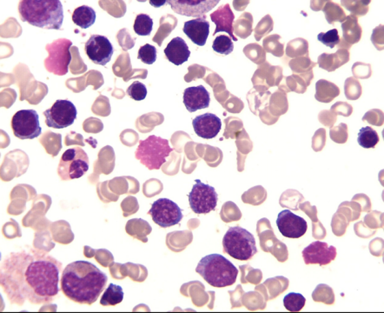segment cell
<instances>
[{"mask_svg": "<svg viewBox=\"0 0 384 313\" xmlns=\"http://www.w3.org/2000/svg\"><path fill=\"white\" fill-rule=\"evenodd\" d=\"M138 59L144 64H154L157 60L156 47L151 46L150 44L141 47L140 51H138Z\"/></svg>", "mask_w": 384, "mask_h": 313, "instance_id": "cell-31", "label": "cell"}, {"mask_svg": "<svg viewBox=\"0 0 384 313\" xmlns=\"http://www.w3.org/2000/svg\"><path fill=\"white\" fill-rule=\"evenodd\" d=\"M196 272L209 286L222 288L231 286L237 281L238 268L220 254H209L199 261Z\"/></svg>", "mask_w": 384, "mask_h": 313, "instance_id": "cell-4", "label": "cell"}, {"mask_svg": "<svg viewBox=\"0 0 384 313\" xmlns=\"http://www.w3.org/2000/svg\"><path fill=\"white\" fill-rule=\"evenodd\" d=\"M209 102L211 96L203 86L188 87L183 92V104L190 112L208 108Z\"/></svg>", "mask_w": 384, "mask_h": 313, "instance_id": "cell-18", "label": "cell"}, {"mask_svg": "<svg viewBox=\"0 0 384 313\" xmlns=\"http://www.w3.org/2000/svg\"><path fill=\"white\" fill-rule=\"evenodd\" d=\"M21 21L48 30H60L64 22V9L59 0H23L18 4Z\"/></svg>", "mask_w": 384, "mask_h": 313, "instance_id": "cell-3", "label": "cell"}, {"mask_svg": "<svg viewBox=\"0 0 384 313\" xmlns=\"http://www.w3.org/2000/svg\"><path fill=\"white\" fill-rule=\"evenodd\" d=\"M149 214L154 223L162 228L174 227L182 221L183 210L169 199L156 200L151 205Z\"/></svg>", "mask_w": 384, "mask_h": 313, "instance_id": "cell-12", "label": "cell"}, {"mask_svg": "<svg viewBox=\"0 0 384 313\" xmlns=\"http://www.w3.org/2000/svg\"><path fill=\"white\" fill-rule=\"evenodd\" d=\"M348 61V53L346 50H339L333 54H322L318 59L319 66L328 72H333Z\"/></svg>", "mask_w": 384, "mask_h": 313, "instance_id": "cell-22", "label": "cell"}, {"mask_svg": "<svg viewBox=\"0 0 384 313\" xmlns=\"http://www.w3.org/2000/svg\"><path fill=\"white\" fill-rule=\"evenodd\" d=\"M108 277L95 264L77 260L64 268L61 277V290L72 301L92 305L101 295Z\"/></svg>", "mask_w": 384, "mask_h": 313, "instance_id": "cell-2", "label": "cell"}, {"mask_svg": "<svg viewBox=\"0 0 384 313\" xmlns=\"http://www.w3.org/2000/svg\"><path fill=\"white\" fill-rule=\"evenodd\" d=\"M127 95L136 101H141L146 98L147 88L143 83L135 82L128 87L127 91Z\"/></svg>", "mask_w": 384, "mask_h": 313, "instance_id": "cell-32", "label": "cell"}, {"mask_svg": "<svg viewBox=\"0 0 384 313\" xmlns=\"http://www.w3.org/2000/svg\"><path fill=\"white\" fill-rule=\"evenodd\" d=\"M306 299L301 293L290 292L283 298V305L289 312H300L305 308Z\"/></svg>", "mask_w": 384, "mask_h": 313, "instance_id": "cell-29", "label": "cell"}, {"mask_svg": "<svg viewBox=\"0 0 384 313\" xmlns=\"http://www.w3.org/2000/svg\"><path fill=\"white\" fill-rule=\"evenodd\" d=\"M44 115L48 127L64 129L70 127L76 121L77 111L70 100L59 99L50 109L44 112Z\"/></svg>", "mask_w": 384, "mask_h": 313, "instance_id": "cell-11", "label": "cell"}, {"mask_svg": "<svg viewBox=\"0 0 384 313\" xmlns=\"http://www.w3.org/2000/svg\"><path fill=\"white\" fill-rule=\"evenodd\" d=\"M318 40L331 49H333L335 46L340 43V37H339L337 29H332L327 32H321L318 34Z\"/></svg>", "mask_w": 384, "mask_h": 313, "instance_id": "cell-33", "label": "cell"}, {"mask_svg": "<svg viewBox=\"0 0 384 313\" xmlns=\"http://www.w3.org/2000/svg\"><path fill=\"white\" fill-rule=\"evenodd\" d=\"M326 8L329 10H331L332 12L324 11L326 14V19L329 23L332 24L334 23L335 21H345V14H344L343 10L340 8V6L335 5L333 2H329L327 5H326Z\"/></svg>", "mask_w": 384, "mask_h": 313, "instance_id": "cell-34", "label": "cell"}, {"mask_svg": "<svg viewBox=\"0 0 384 313\" xmlns=\"http://www.w3.org/2000/svg\"><path fill=\"white\" fill-rule=\"evenodd\" d=\"M167 3L176 14L198 18L216 8L219 0H169Z\"/></svg>", "mask_w": 384, "mask_h": 313, "instance_id": "cell-14", "label": "cell"}, {"mask_svg": "<svg viewBox=\"0 0 384 313\" xmlns=\"http://www.w3.org/2000/svg\"><path fill=\"white\" fill-rule=\"evenodd\" d=\"M277 228L283 237L299 238L307 231L308 224L305 219L293 214L290 210L279 212L277 219Z\"/></svg>", "mask_w": 384, "mask_h": 313, "instance_id": "cell-15", "label": "cell"}, {"mask_svg": "<svg viewBox=\"0 0 384 313\" xmlns=\"http://www.w3.org/2000/svg\"><path fill=\"white\" fill-rule=\"evenodd\" d=\"M62 263L44 251L28 249L3 259L0 284L11 304H50L60 292Z\"/></svg>", "mask_w": 384, "mask_h": 313, "instance_id": "cell-1", "label": "cell"}, {"mask_svg": "<svg viewBox=\"0 0 384 313\" xmlns=\"http://www.w3.org/2000/svg\"><path fill=\"white\" fill-rule=\"evenodd\" d=\"M379 134L373 128L366 127L360 129L357 142L361 147L366 148V149L375 148L376 145L379 143Z\"/></svg>", "mask_w": 384, "mask_h": 313, "instance_id": "cell-27", "label": "cell"}, {"mask_svg": "<svg viewBox=\"0 0 384 313\" xmlns=\"http://www.w3.org/2000/svg\"><path fill=\"white\" fill-rule=\"evenodd\" d=\"M337 249L333 245L329 247L326 242L315 241L303 251V258L306 264L326 266L335 260Z\"/></svg>", "mask_w": 384, "mask_h": 313, "instance_id": "cell-16", "label": "cell"}, {"mask_svg": "<svg viewBox=\"0 0 384 313\" xmlns=\"http://www.w3.org/2000/svg\"><path fill=\"white\" fill-rule=\"evenodd\" d=\"M222 247L225 253L238 260H251L257 253L256 240L253 234L241 227L229 228L222 238Z\"/></svg>", "mask_w": 384, "mask_h": 313, "instance_id": "cell-5", "label": "cell"}, {"mask_svg": "<svg viewBox=\"0 0 384 313\" xmlns=\"http://www.w3.org/2000/svg\"><path fill=\"white\" fill-rule=\"evenodd\" d=\"M192 192L188 195L190 208L196 214H206L217 208L218 195L214 187L196 179Z\"/></svg>", "mask_w": 384, "mask_h": 313, "instance_id": "cell-8", "label": "cell"}, {"mask_svg": "<svg viewBox=\"0 0 384 313\" xmlns=\"http://www.w3.org/2000/svg\"><path fill=\"white\" fill-rule=\"evenodd\" d=\"M72 45V42L66 38H60L48 45L47 50L49 53V57L44 60L45 68L56 75H66L68 66L72 60L69 51Z\"/></svg>", "mask_w": 384, "mask_h": 313, "instance_id": "cell-9", "label": "cell"}, {"mask_svg": "<svg viewBox=\"0 0 384 313\" xmlns=\"http://www.w3.org/2000/svg\"><path fill=\"white\" fill-rule=\"evenodd\" d=\"M183 32L196 46L203 47L208 40L209 23L205 16L185 22Z\"/></svg>", "mask_w": 384, "mask_h": 313, "instance_id": "cell-19", "label": "cell"}, {"mask_svg": "<svg viewBox=\"0 0 384 313\" xmlns=\"http://www.w3.org/2000/svg\"><path fill=\"white\" fill-rule=\"evenodd\" d=\"M164 54L170 62L176 66H181L188 61L190 51L185 41L182 38L177 37L168 44L167 47L164 49Z\"/></svg>", "mask_w": 384, "mask_h": 313, "instance_id": "cell-21", "label": "cell"}, {"mask_svg": "<svg viewBox=\"0 0 384 313\" xmlns=\"http://www.w3.org/2000/svg\"><path fill=\"white\" fill-rule=\"evenodd\" d=\"M192 125L198 136L212 140L218 136L222 128V122L217 115L208 112L193 119Z\"/></svg>", "mask_w": 384, "mask_h": 313, "instance_id": "cell-17", "label": "cell"}, {"mask_svg": "<svg viewBox=\"0 0 384 313\" xmlns=\"http://www.w3.org/2000/svg\"><path fill=\"white\" fill-rule=\"evenodd\" d=\"M12 129L19 140H34L40 136L42 129L40 117L35 110H21L12 118Z\"/></svg>", "mask_w": 384, "mask_h": 313, "instance_id": "cell-10", "label": "cell"}, {"mask_svg": "<svg viewBox=\"0 0 384 313\" xmlns=\"http://www.w3.org/2000/svg\"><path fill=\"white\" fill-rule=\"evenodd\" d=\"M340 95V89L328 80L320 79L316 84L315 98L322 103H330Z\"/></svg>", "mask_w": 384, "mask_h": 313, "instance_id": "cell-23", "label": "cell"}, {"mask_svg": "<svg viewBox=\"0 0 384 313\" xmlns=\"http://www.w3.org/2000/svg\"><path fill=\"white\" fill-rule=\"evenodd\" d=\"M87 56L93 63L105 66L112 60L114 49L107 38L102 35H92L85 46Z\"/></svg>", "mask_w": 384, "mask_h": 313, "instance_id": "cell-13", "label": "cell"}, {"mask_svg": "<svg viewBox=\"0 0 384 313\" xmlns=\"http://www.w3.org/2000/svg\"><path fill=\"white\" fill-rule=\"evenodd\" d=\"M89 158L80 147L71 148L61 158L57 173L62 180L79 179L88 172Z\"/></svg>", "mask_w": 384, "mask_h": 313, "instance_id": "cell-7", "label": "cell"}, {"mask_svg": "<svg viewBox=\"0 0 384 313\" xmlns=\"http://www.w3.org/2000/svg\"><path fill=\"white\" fill-rule=\"evenodd\" d=\"M124 296L125 293L122 287L111 283L108 288L103 293L100 304L104 306L120 304L123 299H124Z\"/></svg>", "mask_w": 384, "mask_h": 313, "instance_id": "cell-26", "label": "cell"}, {"mask_svg": "<svg viewBox=\"0 0 384 313\" xmlns=\"http://www.w3.org/2000/svg\"><path fill=\"white\" fill-rule=\"evenodd\" d=\"M212 48L217 53L229 55L234 50L233 42L230 37L220 35L213 41Z\"/></svg>", "mask_w": 384, "mask_h": 313, "instance_id": "cell-30", "label": "cell"}, {"mask_svg": "<svg viewBox=\"0 0 384 313\" xmlns=\"http://www.w3.org/2000/svg\"><path fill=\"white\" fill-rule=\"evenodd\" d=\"M172 151L169 141L151 135L146 140L140 141L135 156L148 169L159 170L166 163V159Z\"/></svg>", "mask_w": 384, "mask_h": 313, "instance_id": "cell-6", "label": "cell"}, {"mask_svg": "<svg viewBox=\"0 0 384 313\" xmlns=\"http://www.w3.org/2000/svg\"><path fill=\"white\" fill-rule=\"evenodd\" d=\"M73 23L82 29H87L96 21V12L90 6L82 5L74 10L73 14Z\"/></svg>", "mask_w": 384, "mask_h": 313, "instance_id": "cell-24", "label": "cell"}, {"mask_svg": "<svg viewBox=\"0 0 384 313\" xmlns=\"http://www.w3.org/2000/svg\"><path fill=\"white\" fill-rule=\"evenodd\" d=\"M211 18L216 25V30L213 35L218 34V32H225L230 35L231 40L238 41V38L235 37L233 32V22L235 15L231 11V6L229 4L221 5L217 11L211 14Z\"/></svg>", "mask_w": 384, "mask_h": 313, "instance_id": "cell-20", "label": "cell"}, {"mask_svg": "<svg viewBox=\"0 0 384 313\" xmlns=\"http://www.w3.org/2000/svg\"><path fill=\"white\" fill-rule=\"evenodd\" d=\"M134 32L140 36H149L153 29V18L147 14H138L135 19Z\"/></svg>", "mask_w": 384, "mask_h": 313, "instance_id": "cell-28", "label": "cell"}, {"mask_svg": "<svg viewBox=\"0 0 384 313\" xmlns=\"http://www.w3.org/2000/svg\"><path fill=\"white\" fill-rule=\"evenodd\" d=\"M342 29H343L344 40L348 44H355L361 40V28L358 24L357 18L355 16H350L345 18Z\"/></svg>", "mask_w": 384, "mask_h": 313, "instance_id": "cell-25", "label": "cell"}]
</instances>
